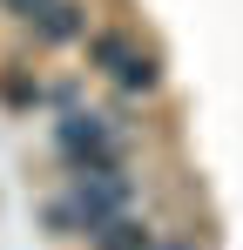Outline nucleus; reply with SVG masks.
<instances>
[{
    "mask_svg": "<svg viewBox=\"0 0 243 250\" xmlns=\"http://www.w3.org/2000/svg\"><path fill=\"white\" fill-rule=\"evenodd\" d=\"M54 149L68 156V169H115L128 163V142L108 115H88V108H68L61 128H54Z\"/></svg>",
    "mask_w": 243,
    "mask_h": 250,
    "instance_id": "obj_1",
    "label": "nucleus"
},
{
    "mask_svg": "<svg viewBox=\"0 0 243 250\" xmlns=\"http://www.w3.org/2000/svg\"><path fill=\"white\" fill-rule=\"evenodd\" d=\"M0 102H7V108H34V102H40V82L27 75V68H0Z\"/></svg>",
    "mask_w": 243,
    "mask_h": 250,
    "instance_id": "obj_5",
    "label": "nucleus"
},
{
    "mask_svg": "<svg viewBox=\"0 0 243 250\" xmlns=\"http://www.w3.org/2000/svg\"><path fill=\"white\" fill-rule=\"evenodd\" d=\"M7 7H14V21H34V14L47 7V0H7Z\"/></svg>",
    "mask_w": 243,
    "mask_h": 250,
    "instance_id": "obj_6",
    "label": "nucleus"
},
{
    "mask_svg": "<svg viewBox=\"0 0 243 250\" xmlns=\"http://www.w3.org/2000/svg\"><path fill=\"white\" fill-rule=\"evenodd\" d=\"M27 27H34L40 47H68V41H81V34H88V14H81V0H47Z\"/></svg>",
    "mask_w": 243,
    "mask_h": 250,
    "instance_id": "obj_2",
    "label": "nucleus"
},
{
    "mask_svg": "<svg viewBox=\"0 0 243 250\" xmlns=\"http://www.w3.org/2000/svg\"><path fill=\"white\" fill-rule=\"evenodd\" d=\"M81 47H88V68L95 75H115L122 82V68H128V34H115V27H95V34H81Z\"/></svg>",
    "mask_w": 243,
    "mask_h": 250,
    "instance_id": "obj_4",
    "label": "nucleus"
},
{
    "mask_svg": "<svg viewBox=\"0 0 243 250\" xmlns=\"http://www.w3.org/2000/svg\"><path fill=\"white\" fill-rule=\"evenodd\" d=\"M88 244H95V250H156V230H149V223H135V216L122 209V216H108V223H95V230H88Z\"/></svg>",
    "mask_w": 243,
    "mask_h": 250,
    "instance_id": "obj_3",
    "label": "nucleus"
},
{
    "mask_svg": "<svg viewBox=\"0 0 243 250\" xmlns=\"http://www.w3.org/2000/svg\"><path fill=\"white\" fill-rule=\"evenodd\" d=\"M162 250H196V244H162Z\"/></svg>",
    "mask_w": 243,
    "mask_h": 250,
    "instance_id": "obj_7",
    "label": "nucleus"
}]
</instances>
